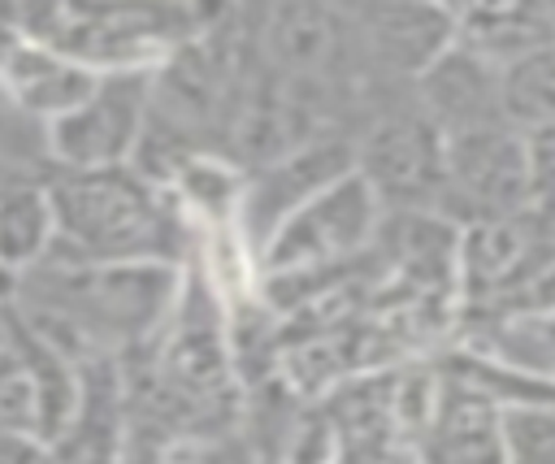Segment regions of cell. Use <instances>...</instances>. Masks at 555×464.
Listing matches in <instances>:
<instances>
[{"label":"cell","instance_id":"19","mask_svg":"<svg viewBox=\"0 0 555 464\" xmlns=\"http://www.w3.org/2000/svg\"><path fill=\"white\" fill-rule=\"evenodd\" d=\"M4 343H9V308H0V351H4Z\"/></svg>","mask_w":555,"mask_h":464},{"label":"cell","instance_id":"9","mask_svg":"<svg viewBox=\"0 0 555 464\" xmlns=\"http://www.w3.org/2000/svg\"><path fill=\"white\" fill-rule=\"evenodd\" d=\"M91 78L95 74L78 69L74 61H65L61 52H52L35 35H26L22 22L13 17V9L0 4V87L26 117L48 126L52 117H61L65 108H74L87 95Z\"/></svg>","mask_w":555,"mask_h":464},{"label":"cell","instance_id":"10","mask_svg":"<svg viewBox=\"0 0 555 464\" xmlns=\"http://www.w3.org/2000/svg\"><path fill=\"white\" fill-rule=\"evenodd\" d=\"M408 95L442 130V139L468 134V130H486V126H507L503 121L499 69H490L486 61L468 56L455 43L408 87Z\"/></svg>","mask_w":555,"mask_h":464},{"label":"cell","instance_id":"2","mask_svg":"<svg viewBox=\"0 0 555 464\" xmlns=\"http://www.w3.org/2000/svg\"><path fill=\"white\" fill-rule=\"evenodd\" d=\"M26 35L61 52L87 74H152L186 43L212 4H9Z\"/></svg>","mask_w":555,"mask_h":464},{"label":"cell","instance_id":"13","mask_svg":"<svg viewBox=\"0 0 555 464\" xmlns=\"http://www.w3.org/2000/svg\"><path fill=\"white\" fill-rule=\"evenodd\" d=\"M447 343L473 347V351L499 360L503 369L555 390V308L538 312V317H503V321L455 325Z\"/></svg>","mask_w":555,"mask_h":464},{"label":"cell","instance_id":"16","mask_svg":"<svg viewBox=\"0 0 555 464\" xmlns=\"http://www.w3.org/2000/svg\"><path fill=\"white\" fill-rule=\"evenodd\" d=\"M0 169L9 173H48V143L43 126L26 117L9 91L0 87Z\"/></svg>","mask_w":555,"mask_h":464},{"label":"cell","instance_id":"5","mask_svg":"<svg viewBox=\"0 0 555 464\" xmlns=\"http://www.w3.org/2000/svg\"><path fill=\"white\" fill-rule=\"evenodd\" d=\"M525 212H533L525 134L512 126L451 134L438 217H447L460 230L473 221H499V217H525Z\"/></svg>","mask_w":555,"mask_h":464},{"label":"cell","instance_id":"6","mask_svg":"<svg viewBox=\"0 0 555 464\" xmlns=\"http://www.w3.org/2000/svg\"><path fill=\"white\" fill-rule=\"evenodd\" d=\"M347 13L364 65L386 91H408L455 43V4L364 0V4H347Z\"/></svg>","mask_w":555,"mask_h":464},{"label":"cell","instance_id":"17","mask_svg":"<svg viewBox=\"0 0 555 464\" xmlns=\"http://www.w3.org/2000/svg\"><path fill=\"white\" fill-rule=\"evenodd\" d=\"M529 143V186H533V212L555 225V126L525 134Z\"/></svg>","mask_w":555,"mask_h":464},{"label":"cell","instance_id":"18","mask_svg":"<svg viewBox=\"0 0 555 464\" xmlns=\"http://www.w3.org/2000/svg\"><path fill=\"white\" fill-rule=\"evenodd\" d=\"M0 464H52V455H48V442L0 429Z\"/></svg>","mask_w":555,"mask_h":464},{"label":"cell","instance_id":"12","mask_svg":"<svg viewBox=\"0 0 555 464\" xmlns=\"http://www.w3.org/2000/svg\"><path fill=\"white\" fill-rule=\"evenodd\" d=\"M56 243V217L48 195V173L0 178V269L22 278Z\"/></svg>","mask_w":555,"mask_h":464},{"label":"cell","instance_id":"3","mask_svg":"<svg viewBox=\"0 0 555 464\" xmlns=\"http://www.w3.org/2000/svg\"><path fill=\"white\" fill-rule=\"evenodd\" d=\"M356 173L377 195L382 212H438L447 139L412 104V95H390L351 139Z\"/></svg>","mask_w":555,"mask_h":464},{"label":"cell","instance_id":"1","mask_svg":"<svg viewBox=\"0 0 555 464\" xmlns=\"http://www.w3.org/2000/svg\"><path fill=\"white\" fill-rule=\"evenodd\" d=\"M56 252L82 265H191V225L178 199L134 165L48 173Z\"/></svg>","mask_w":555,"mask_h":464},{"label":"cell","instance_id":"14","mask_svg":"<svg viewBox=\"0 0 555 464\" xmlns=\"http://www.w3.org/2000/svg\"><path fill=\"white\" fill-rule=\"evenodd\" d=\"M503 87V121L520 134L555 126V43L525 56L520 65L499 74Z\"/></svg>","mask_w":555,"mask_h":464},{"label":"cell","instance_id":"15","mask_svg":"<svg viewBox=\"0 0 555 464\" xmlns=\"http://www.w3.org/2000/svg\"><path fill=\"white\" fill-rule=\"evenodd\" d=\"M503 464H555V399L503 408Z\"/></svg>","mask_w":555,"mask_h":464},{"label":"cell","instance_id":"4","mask_svg":"<svg viewBox=\"0 0 555 464\" xmlns=\"http://www.w3.org/2000/svg\"><path fill=\"white\" fill-rule=\"evenodd\" d=\"M147 126V74H95L87 95L43 126L48 173H95L134 160Z\"/></svg>","mask_w":555,"mask_h":464},{"label":"cell","instance_id":"7","mask_svg":"<svg viewBox=\"0 0 555 464\" xmlns=\"http://www.w3.org/2000/svg\"><path fill=\"white\" fill-rule=\"evenodd\" d=\"M356 169L351 143L347 139H321V143H304L278 160H264L256 169H243V186H238V239L256 265L260 243L291 217L299 212L317 191H325L330 182H338L343 173Z\"/></svg>","mask_w":555,"mask_h":464},{"label":"cell","instance_id":"11","mask_svg":"<svg viewBox=\"0 0 555 464\" xmlns=\"http://www.w3.org/2000/svg\"><path fill=\"white\" fill-rule=\"evenodd\" d=\"M555 43V4H455V48L512 69Z\"/></svg>","mask_w":555,"mask_h":464},{"label":"cell","instance_id":"8","mask_svg":"<svg viewBox=\"0 0 555 464\" xmlns=\"http://www.w3.org/2000/svg\"><path fill=\"white\" fill-rule=\"evenodd\" d=\"M412 451L416 464H503V408L438 369V390Z\"/></svg>","mask_w":555,"mask_h":464}]
</instances>
